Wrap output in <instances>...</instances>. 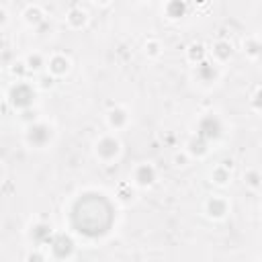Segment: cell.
I'll return each mask as SVG.
<instances>
[{
	"instance_id": "13",
	"label": "cell",
	"mask_w": 262,
	"mask_h": 262,
	"mask_svg": "<svg viewBox=\"0 0 262 262\" xmlns=\"http://www.w3.org/2000/svg\"><path fill=\"white\" fill-rule=\"evenodd\" d=\"M209 57L215 63H219V66L227 63L233 57V45H231V41L229 39H215L211 43V47H209Z\"/></svg>"
},
{
	"instance_id": "27",
	"label": "cell",
	"mask_w": 262,
	"mask_h": 262,
	"mask_svg": "<svg viewBox=\"0 0 262 262\" xmlns=\"http://www.w3.org/2000/svg\"><path fill=\"white\" fill-rule=\"evenodd\" d=\"M172 162H174V166H176V168H184V166L190 162V156H188V154L182 149V151H176V154H174Z\"/></svg>"
},
{
	"instance_id": "2",
	"label": "cell",
	"mask_w": 262,
	"mask_h": 262,
	"mask_svg": "<svg viewBox=\"0 0 262 262\" xmlns=\"http://www.w3.org/2000/svg\"><path fill=\"white\" fill-rule=\"evenodd\" d=\"M53 139H55V127L45 119H39L37 123L25 127L23 131V141L31 149H47L53 143Z\"/></svg>"
},
{
	"instance_id": "20",
	"label": "cell",
	"mask_w": 262,
	"mask_h": 262,
	"mask_svg": "<svg viewBox=\"0 0 262 262\" xmlns=\"http://www.w3.org/2000/svg\"><path fill=\"white\" fill-rule=\"evenodd\" d=\"M207 57H209V49H205L203 43H190V45H188V49H186V59H188L192 66L205 61Z\"/></svg>"
},
{
	"instance_id": "15",
	"label": "cell",
	"mask_w": 262,
	"mask_h": 262,
	"mask_svg": "<svg viewBox=\"0 0 262 262\" xmlns=\"http://www.w3.org/2000/svg\"><path fill=\"white\" fill-rule=\"evenodd\" d=\"M20 18L27 27L31 29H39L43 23H45V10L41 4H27L20 12Z\"/></svg>"
},
{
	"instance_id": "12",
	"label": "cell",
	"mask_w": 262,
	"mask_h": 262,
	"mask_svg": "<svg viewBox=\"0 0 262 262\" xmlns=\"http://www.w3.org/2000/svg\"><path fill=\"white\" fill-rule=\"evenodd\" d=\"M88 20H90V14H88V10L82 6V4H70L68 6V10H66V25L72 29V31H80V29H84L86 25H88Z\"/></svg>"
},
{
	"instance_id": "9",
	"label": "cell",
	"mask_w": 262,
	"mask_h": 262,
	"mask_svg": "<svg viewBox=\"0 0 262 262\" xmlns=\"http://www.w3.org/2000/svg\"><path fill=\"white\" fill-rule=\"evenodd\" d=\"M135 188H151L158 180V170L151 162H139L133 170H131V178Z\"/></svg>"
},
{
	"instance_id": "8",
	"label": "cell",
	"mask_w": 262,
	"mask_h": 262,
	"mask_svg": "<svg viewBox=\"0 0 262 262\" xmlns=\"http://www.w3.org/2000/svg\"><path fill=\"white\" fill-rule=\"evenodd\" d=\"M229 211H231V203L223 194H211L203 203V213L211 221H223L229 215Z\"/></svg>"
},
{
	"instance_id": "3",
	"label": "cell",
	"mask_w": 262,
	"mask_h": 262,
	"mask_svg": "<svg viewBox=\"0 0 262 262\" xmlns=\"http://www.w3.org/2000/svg\"><path fill=\"white\" fill-rule=\"evenodd\" d=\"M123 154V143L121 139L117 137V133L113 131H106V133H100L94 141V156L98 162L102 164H113L121 158Z\"/></svg>"
},
{
	"instance_id": "21",
	"label": "cell",
	"mask_w": 262,
	"mask_h": 262,
	"mask_svg": "<svg viewBox=\"0 0 262 262\" xmlns=\"http://www.w3.org/2000/svg\"><path fill=\"white\" fill-rule=\"evenodd\" d=\"M242 178L250 190H262V172L258 168H248Z\"/></svg>"
},
{
	"instance_id": "16",
	"label": "cell",
	"mask_w": 262,
	"mask_h": 262,
	"mask_svg": "<svg viewBox=\"0 0 262 262\" xmlns=\"http://www.w3.org/2000/svg\"><path fill=\"white\" fill-rule=\"evenodd\" d=\"M188 10H190V4H186V2H178V0L166 2V4L162 6L164 16H166V18H170V20H180L182 16H186V14H188Z\"/></svg>"
},
{
	"instance_id": "26",
	"label": "cell",
	"mask_w": 262,
	"mask_h": 262,
	"mask_svg": "<svg viewBox=\"0 0 262 262\" xmlns=\"http://www.w3.org/2000/svg\"><path fill=\"white\" fill-rule=\"evenodd\" d=\"M250 106H252V111H256V113L262 115V86H258V88L250 94Z\"/></svg>"
},
{
	"instance_id": "30",
	"label": "cell",
	"mask_w": 262,
	"mask_h": 262,
	"mask_svg": "<svg viewBox=\"0 0 262 262\" xmlns=\"http://www.w3.org/2000/svg\"><path fill=\"white\" fill-rule=\"evenodd\" d=\"M256 262H262V256H260V258H258V260H256Z\"/></svg>"
},
{
	"instance_id": "25",
	"label": "cell",
	"mask_w": 262,
	"mask_h": 262,
	"mask_svg": "<svg viewBox=\"0 0 262 262\" xmlns=\"http://www.w3.org/2000/svg\"><path fill=\"white\" fill-rule=\"evenodd\" d=\"M47 250L43 248H31L27 252V262H47Z\"/></svg>"
},
{
	"instance_id": "1",
	"label": "cell",
	"mask_w": 262,
	"mask_h": 262,
	"mask_svg": "<svg viewBox=\"0 0 262 262\" xmlns=\"http://www.w3.org/2000/svg\"><path fill=\"white\" fill-rule=\"evenodd\" d=\"M35 98H37V84L29 82V80H20V82L14 80L6 90V102L18 113L33 108Z\"/></svg>"
},
{
	"instance_id": "22",
	"label": "cell",
	"mask_w": 262,
	"mask_h": 262,
	"mask_svg": "<svg viewBox=\"0 0 262 262\" xmlns=\"http://www.w3.org/2000/svg\"><path fill=\"white\" fill-rule=\"evenodd\" d=\"M143 53H145L149 59H158V57H162V53H164V45H162V41L156 39V37H149V39L143 43Z\"/></svg>"
},
{
	"instance_id": "24",
	"label": "cell",
	"mask_w": 262,
	"mask_h": 262,
	"mask_svg": "<svg viewBox=\"0 0 262 262\" xmlns=\"http://www.w3.org/2000/svg\"><path fill=\"white\" fill-rule=\"evenodd\" d=\"M10 74L16 78V82H20V80H27V76H29L31 72H29L25 59H16V61L10 66Z\"/></svg>"
},
{
	"instance_id": "18",
	"label": "cell",
	"mask_w": 262,
	"mask_h": 262,
	"mask_svg": "<svg viewBox=\"0 0 262 262\" xmlns=\"http://www.w3.org/2000/svg\"><path fill=\"white\" fill-rule=\"evenodd\" d=\"M23 59H25V63H27V68H29L31 74L47 72V57H45L43 53H39V51H31V53H27Z\"/></svg>"
},
{
	"instance_id": "6",
	"label": "cell",
	"mask_w": 262,
	"mask_h": 262,
	"mask_svg": "<svg viewBox=\"0 0 262 262\" xmlns=\"http://www.w3.org/2000/svg\"><path fill=\"white\" fill-rule=\"evenodd\" d=\"M192 78L199 86H205V88L215 86L221 80V66L215 63L211 57H207L205 61L192 66Z\"/></svg>"
},
{
	"instance_id": "11",
	"label": "cell",
	"mask_w": 262,
	"mask_h": 262,
	"mask_svg": "<svg viewBox=\"0 0 262 262\" xmlns=\"http://www.w3.org/2000/svg\"><path fill=\"white\" fill-rule=\"evenodd\" d=\"M70 70H72V59H70V55H66V53H61V51H53L51 55H47V74L53 76L55 80L68 76Z\"/></svg>"
},
{
	"instance_id": "4",
	"label": "cell",
	"mask_w": 262,
	"mask_h": 262,
	"mask_svg": "<svg viewBox=\"0 0 262 262\" xmlns=\"http://www.w3.org/2000/svg\"><path fill=\"white\" fill-rule=\"evenodd\" d=\"M45 250H47L49 258L63 262V260H70L76 254V239L68 231H55V235L51 237V242Z\"/></svg>"
},
{
	"instance_id": "10",
	"label": "cell",
	"mask_w": 262,
	"mask_h": 262,
	"mask_svg": "<svg viewBox=\"0 0 262 262\" xmlns=\"http://www.w3.org/2000/svg\"><path fill=\"white\" fill-rule=\"evenodd\" d=\"M104 121H106V127H108L113 133H117V131H123V129L129 127V123H131V115H129V111H127L125 106L115 104V106H111V108L106 111Z\"/></svg>"
},
{
	"instance_id": "19",
	"label": "cell",
	"mask_w": 262,
	"mask_h": 262,
	"mask_svg": "<svg viewBox=\"0 0 262 262\" xmlns=\"http://www.w3.org/2000/svg\"><path fill=\"white\" fill-rule=\"evenodd\" d=\"M260 45H262V37H258V35H250V37H246V39L242 41V51L246 53L248 59L256 61L258 55H260Z\"/></svg>"
},
{
	"instance_id": "28",
	"label": "cell",
	"mask_w": 262,
	"mask_h": 262,
	"mask_svg": "<svg viewBox=\"0 0 262 262\" xmlns=\"http://www.w3.org/2000/svg\"><path fill=\"white\" fill-rule=\"evenodd\" d=\"M53 82H55V78L53 76H49L47 72L41 76V82H37V88H51L53 86Z\"/></svg>"
},
{
	"instance_id": "5",
	"label": "cell",
	"mask_w": 262,
	"mask_h": 262,
	"mask_svg": "<svg viewBox=\"0 0 262 262\" xmlns=\"http://www.w3.org/2000/svg\"><path fill=\"white\" fill-rule=\"evenodd\" d=\"M194 133L199 137H203L207 143H215L223 137V121L215 113H207L196 121Z\"/></svg>"
},
{
	"instance_id": "23",
	"label": "cell",
	"mask_w": 262,
	"mask_h": 262,
	"mask_svg": "<svg viewBox=\"0 0 262 262\" xmlns=\"http://www.w3.org/2000/svg\"><path fill=\"white\" fill-rule=\"evenodd\" d=\"M133 194H135V186H133V182L129 180V182H123V184H119L117 186V201H121V203H129V201H133Z\"/></svg>"
},
{
	"instance_id": "29",
	"label": "cell",
	"mask_w": 262,
	"mask_h": 262,
	"mask_svg": "<svg viewBox=\"0 0 262 262\" xmlns=\"http://www.w3.org/2000/svg\"><path fill=\"white\" fill-rule=\"evenodd\" d=\"M256 63H260V66H262V45H260V55H258V59H256Z\"/></svg>"
},
{
	"instance_id": "14",
	"label": "cell",
	"mask_w": 262,
	"mask_h": 262,
	"mask_svg": "<svg viewBox=\"0 0 262 262\" xmlns=\"http://www.w3.org/2000/svg\"><path fill=\"white\" fill-rule=\"evenodd\" d=\"M182 149L190 156V160H203V158L209 156V151H211V143H207L203 137H199L196 133H192V135L184 141V147H182Z\"/></svg>"
},
{
	"instance_id": "17",
	"label": "cell",
	"mask_w": 262,
	"mask_h": 262,
	"mask_svg": "<svg viewBox=\"0 0 262 262\" xmlns=\"http://www.w3.org/2000/svg\"><path fill=\"white\" fill-rule=\"evenodd\" d=\"M211 182L215 186H227L231 182V164L229 162H221V164L213 166V170H211Z\"/></svg>"
},
{
	"instance_id": "7",
	"label": "cell",
	"mask_w": 262,
	"mask_h": 262,
	"mask_svg": "<svg viewBox=\"0 0 262 262\" xmlns=\"http://www.w3.org/2000/svg\"><path fill=\"white\" fill-rule=\"evenodd\" d=\"M53 235H55V229L49 221L37 219L27 227V239L33 244V248H47Z\"/></svg>"
}]
</instances>
